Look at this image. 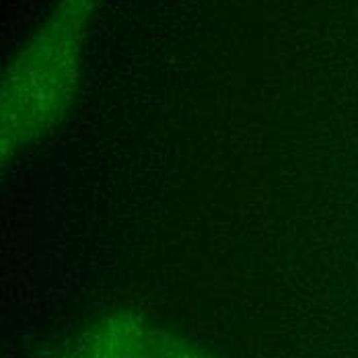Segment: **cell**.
Listing matches in <instances>:
<instances>
[{
    "instance_id": "obj_1",
    "label": "cell",
    "mask_w": 358,
    "mask_h": 358,
    "mask_svg": "<svg viewBox=\"0 0 358 358\" xmlns=\"http://www.w3.org/2000/svg\"><path fill=\"white\" fill-rule=\"evenodd\" d=\"M72 358H208L176 334L130 315L95 323L76 344Z\"/></svg>"
}]
</instances>
